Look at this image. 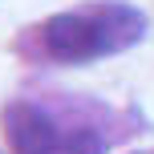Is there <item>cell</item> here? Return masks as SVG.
<instances>
[{
    "mask_svg": "<svg viewBox=\"0 0 154 154\" xmlns=\"http://www.w3.org/2000/svg\"><path fill=\"white\" fill-rule=\"evenodd\" d=\"M134 37H142V16L122 4H106L97 12H61L41 29V45L57 61H89L130 45Z\"/></svg>",
    "mask_w": 154,
    "mask_h": 154,
    "instance_id": "6da1fadb",
    "label": "cell"
},
{
    "mask_svg": "<svg viewBox=\"0 0 154 154\" xmlns=\"http://www.w3.org/2000/svg\"><path fill=\"white\" fill-rule=\"evenodd\" d=\"M4 134H8L12 154H57L61 150L57 126L32 106H8L4 109Z\"/></svg>",
    "mask_w": 154,
    "mask_h": 154,
    "instance_id": "7a4b0ae2",
    "label": "cell"
}]
</instances>
